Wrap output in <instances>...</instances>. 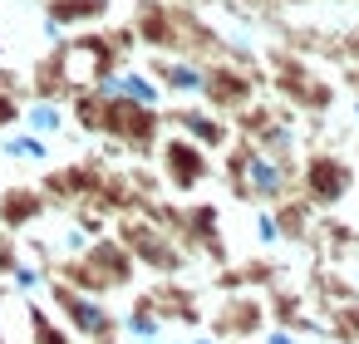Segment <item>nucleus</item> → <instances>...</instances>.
Returning a JSON list of instances; mask_svg holds the SVG:
<instances>
[{
    "mask_svg": "<svg viewBox=\"0 0 359 344\" xmlns=\"http://www.w3.org/2000/svg\"><path fill=\"white\" fill-rule=\"evenodd\" d=\"M20 123V99L15 94H0V133H11Z\"/></svg>",
    "mask_w": 359,
    "mask_h": 344,
    "instance_id": "5701e85b",
    "label": "nucleus"
},
{
    "mask_svg": "<svg viewBox=\"0 0 359 344\" xmlns=\"http://www.w3.org/2000/svg\"><path fill=\"white\" fill-rule=\"evenodd\" d=\"M45 212H50V202H45L40 187H11L6 197H0V231H25Z\"/></svg>",
    "mask_w": 359,
    "mask_h": 344,
    "instance_id": "2eb2a0df",
    "label": "nucleus"
},
{
    "mask_svg": "<svg viewBox=\"0 0 359 344\" xmlns=\"http://www.w3.org/2000/svg\"><path fill=\"white\" fill-rule=\"evenodd\" d=\"M0 158H15V163H50V138H35L30 128H15L0 138Z\"/></svg>",
    "mask_w": 359,
    "mask_h": 344,
    "instance_id": "aec40b11",
    "label": "nucleus"
},
{
    "mask_svg": "<svg viewBox=\"0 0 359 344\" xmlns=\"http://www.w3.org/2000/svg\"><path fill=\"white\" fill-rule=\"evenodd\" d=\"M271 216L280 226V241H310L315 236V207L305 197H280L271 202Z\"/></svg>",
    "mask_w": 359,
    "mask_h": 344,
    "instance_id": "f3484780",
    "label": "nucleus"
},
{
    "mask_svg": "<svg viewBox=\"0 0 359 344\" xmlns=\"http://www.w3.org/2000/svg\"><path fill=\"white\" fill-rule=\"evenodd\" d=\"M99 94H104V89H99ZM99 133H104V138H114L118 148H128V153L148 158L168 128H163V109L128 104V99H114V94H109V104H104V128H99Z\"/></svg>",
    "mask_w": 359,
    "mask_h": 344,
    "instance_id": "20e7f679",
    "label": "nucleus"
},
{
    "mask_svg": "<svg viewBox=\"0 0 359 344\" xmlns=\"http://www.w3.org/2000/svg\"><path fill=\"white\" fill-rule=\"evenodd\" d=\"M50 60H55L60 79L69 84V94L94 89L99 79H109V74L123 64V60H118V50L109 45V35H74V40H60Z\"/></svg>",
    "mask_w": 359,
    "mask_h": 344,
    "instance_id": "f03ea898",
    "label": "nucleus"
},
{
    "mask_svg": "<svg viewBox=\"0 0 359 344\" xmlns=\"http://www.w3.org/2000/svg\"><path fill=\"white\" fill-rule=\"evenodd\" d=\"M226 187L241 202L271 207V202L295 192V158H276V153H261L256 143L236 138L226 153Z\"/></svg>",
    "mask_w": 359,
    "mask_h": 344,
    "instance_id": "f257e3e1",
    "label": "nucleus"
},
{
    "mask_svg": "<svg viewBox=\"0 0 359 344\" xmlns=\"http://www.w3.org/2000/svg\"><path fill=\"white\" fill-rule=\"evenodd\" d=\"M158 163H163V182L172 187V192H197L207 177H212V153L207 148H197L192 138H182V133H172V138H158Z\"/></svg>",
    "mask_w": 359,
    "mask_h": 344,
    "instance_id": "0eeeda50",
    "label": "nucleus"
},
{
    "mask_svg": "<svg viewBox=\"0 0 359 344\" xmlns=\"http://www.w3.org/2000/svg\"><path fill=\"white\" fill-rule=\"evenodd\" d=\"M94 89H104V94H114V99H128V104H148V109H163V89H158V79L148 74V69H133V64H118L109 79H99Z\"/></svg>",
    "mask_w": 359,
    "mask_h": 344,
    "instance_id": "4468645a",
    "label": "nucleus"
},
{
    "mask_svg": "<svg viewBox=\"0 0 359 344\" xmlns=\"http://www.w3.org/2000/svg\"><path fill=\"white\" fill-rule=\"evenodd\" d=\"M163 128H177L182 138H192V143L207 148V153H226V148L236 143V128L226 123V113H212L207 104H202V109H182V104L172 99V109L163 113Z\"/></svg>",
    "mask_w": 359,
    "mask_h": 344,
    "instance_id": "9d476101",
    "label": "nucleus"
},
{
    "mask_svg": "<svg viewBox=\"0 0 359 344\" xmlns=\"http://www.w3.org/2000/svg\"><path fill=\"white\" fill-rule=\"evenodd\" d=\"M172 344H222L217 334H192V339H172Z\"/></svg>",
    "mask_w": 359,
    "mask_h": 344,
    "instance_id": "a878e982",
    "label": "nucleus"
},
{
    "mask_svg": "<svg viewBox=\"0 0 359 344\" xmlns=\"http://www.w3.org/2000/svg\"><path fill=\"white\" fill-rule=\"evenodd\" d=\"M334 344H344V339H334Z\"/></svg>",
    "mask_w": 359,
    "mask_h": 344,
    "instance_id": "c756f323",
    "label": "nucleus"
},
{
    "mask_svg": "<svg viewBox=\"0 0 359 344\" xmlns=\"http://www.w3.org/2000/svg\"><path fill=\"white\" fill-rule=\"evenodd\" d=\"M266 319H271V310H266L261 300L236 295V300H226V305H222V315H217V334L251 339V334H261V329H266Z\"/></svg>",
    "mask_w": 359,
    "mask_h": 344,
    "instance_id": "dca6fc26",
    "label": "nucleus"
},
{
    "mask_svg": "<svg viewBox=\"0 0 359 344\" xmlns=\"http://www.w3.org/2000/svg\"><path fill=\"white\" fill-rule=\"evenodd\" d=\"M256 241H261L266 251H276V246H280V226H276L271 207H256Z\"/></svg>",
    "mask_w": 359,
    "mask_h": 344,
    "instance_id": "4be33fe9",
    "label": "nucleus"
},
{
    "mask_svg": "<svg viewBox=\"0 0 359 344\" xmlns=\"http://www.w3.org/2000/svg\"><path fill=\"white\" fill-rule=\"evenodd\" d=\"M11 275V290L15 295H40V290H50V275H45V266H35V261H25V256H15V266L6 270Z\"/></svg>",
    "mask_w": 359,
    "mask_h": 344,
    "instance_id": "412c9836",
    "label": "nucleus"
},
{
    "mask_svg": "<svg viewBox=\"0 0 359 344\" xmlns=\"http://www.w3.org/2000/svg\"><path fill=\"white\" fill-rule=\"evenodd\" d=\"M148 74H153V79H158V89H163V94H172V99H202L207 64H202V60H187V55H158Z\"/></svg>",
    "mask_w": 359,
    "mask_h": 344,
    "instance_id": "9b49d317",
    "label": "nucleus"
},
{
    "mask_svg": "<svg viewBox=\"0 0 359 344\" xmlns=\"http://www.w3.org/2000/svg\"><path fill=\"white\" fill-rule=\"evenodd\" d=\"M118 241L128 246V256H133V261H143V266H153V270H163V275L182 270V251H177L172 231H163V226H158V221H148V216L123 221V226H118Z\"/></svg>",
    "mask_w": 359,
    "mask_h": 344,
    "instance_id": "1a4fd4ad",
    "label": "nucleus"
},
{
    "mask_svg": "<svg viewBox=\"0 0 359 344\" xmlns=\"http://www.w3.org/2000/svg\"><path fill=\"white\" fill-rule=\"evenodd\" d=\"M354 280H359V270H354Z\"/></svg>",
    "mask_w": 359,
    "mask_h": 344,
    "instance_id": "7c9ffc66",
    "label": "nucleus"
},
{
    "mask_svg": "<svg viewBox=\"0 0 359 344\" xmlns=\"http://www.w3.org/2000/svg\"><path fill=\"white\" fill-rule=\"evenodd\" d=\"M256 64L241 60H207V79H202V104L212 113H236L256 99Z\"/></svg>",
    "mask_w": 359,
    "mask_h": 344,
    "instance_id": "423d86ee",
    "label": "nucleus"
},
{
    "mask_svg": "<svg viewBox=\"0 0 359 344\" xmlns=\"http://www.w3.org/2000/svg\"><path fill=\"white\" fill-rule=\"evenodd\" d=\"M236 344H251V339H236Z\"/></svg>",
    "mask_w": 359,
    "mask_h": 344,
    "instance_id": "c85d7f7f",
    "label": "nucleus"
},
{
    "mask_svg": "<svg viewBox=\"0 0 359 344\" xmlns=\"http://www.w3.org/2000/svg\"><path fill=\"white\" fill-rule=\"evenodd\" d=\"M20 123H25L35 138H60L65 123H69V109H65L60 99H30V104H20Z\"/></svg>",
    "mask_w": 359,
    "mask_h": 344,
    "instance_id": "a211bd4d",
    "label": "nucleus"
},
{
    "mask_svg": "<svg viewBox=\"0 0 359 344\" xmlns=\"http://www.w3.org/2000/svg\"><path fill=\"white\" fill-rule=\"evenodd\" d=\"M295 187L300 197L315 207V212H334L349 192H354V167L339 158V153H310L300 167H295Z\"/></svg>",
    "mask_w": 359,
    "mask_h": 344,
    "instance_id": "39448f33",
    "label": "nucleus"
},
{
    "mask_svg": "<svg viewBox=\"0 0 359 344\" xmlns=\"http://www.w3.org/2000/svg\"><path fill=\"white\" fill-rule=\"evenodd\" d=\"M271 84H276V94L290 104V113H325V109L334 104V89H330L300 55H290V50H276V55H271Z\"/></svg>",
    "mask_w": 359,
    "mask_h": 344,
    "instance_id": "7ed1b4c3",
    "label": "nucleus"
},
{
    "mask_svg": "<svg viewBox=\"0 0 359 344\" xmlns=\"http://www.w3.org/2000/svg\"><path fill=\"white\" fill-rule=\"evenodd\" d=\"M354 128H359V94H354Z\"/></svg>",
    "mask_w": 359,
    "mask_h": 344,
    "instance_id": "cd10ccee",
    "label": "nucleus"
},
{
    "mask_svg": "<svg viewBox=\"0 0 359 344\" xmlns=\"http://www.w3.org/2000/svg\"><path fill=\"white\" fill-rule=\"evenodd\" d=\"M261 344H300V334L290 324H271V329H261Z\"/></svg>",
    "mask_w": 359,
    "mask_h": 344,
    "instance_id": "b1692460",
    "label": "nucleus"
},
{
    "mask_svg": "<svg viewBox=\"0 0 359 344\" xmlns=\"http://www.w3.org/2000/svg\"><path fill=\"white\" fill-rule=\"evenodd\" d=\"M50 295H55V305H60V315L69 319V329H74V334H84V339H94V344H104V339L118 329V319L109 315V305H104L99 295L74 290V285H65V280H50Z\"/></svg>",
    "mask_w": 359,
    "mask_h": 344,
    "instance_id": "6e6552de",
    "label": "nucleus"
},
{
    "mask_svg": "<svg viewBox=\"0 0 359 344\" xmlns=\"http://www.w3.org/2000/svg\"><path fill=\"white\" fill-rule=\"evenodd\" d=\"M128 30H133L138 45H148L158 55H172V6L168 0H138Z\"/></svg>",
    "mask_w": 359,
    "mask_h": 344,
    "instance_id": "ddd939ff",
    "label": "nucleus"
},
{
    "mask_svg": "<svg viewBox=\"0 0 359 344\" xmlns=\"http://www.w3.org/2000/svg\"><path fill=\"white\" fill-rule=\"evenodd\" d=\"M163 324H168V319L158 315L153 295H143V300H138V305H133V310L118 319V329H123L133 344H153V339H163Z\"/></svg>",
    "mask_w": 359,
    "mask_h": 344,
    "instance_id": "6ab92c4d",
    "label": "nucleus"
},
{
    "mask_svg": "<svg viewBox=\"0 0 359 344\" xmlns=\"http://www.w3.org/2000/svg\"><path fill=\"white\" fill-rule=\"evenodd\" d=\"M0 94H20V79L11 69H0Z\"/></svg>",
    "mask_w": 359,
    "mask_h": 344,
    "instance_id": "393cba45",
    "label": "nucleus"
},
{
    "mask_svg": "<svg viewBox=\"0 0 359 344\" xmlns=\"http://www.w3.org/2000/svg\"><path fill=\"white\" fill-rule=\"evenodd\" d=\"M168 6H187V11H202L207 0H168Z\"/></svg>",
    "mask_w": 359,
    "mask_h": 344,
    "instance_id": "bb28decb",
    "label": "nucleus"
},
{
    "mask_svg": "<svg viewBox=\"0 0 359 344\" xmlns=\"http://www.w3.org/2000/svg\"><path fill=\"white\" fill-rule=\"evenodd\" d=\"M104 15H109V0H45V35L60 45L65 30L99 25Z\"/></svg>",
    "mask_w": 359,
    "mask_h": 344,
    "instance_id": "f8f14e48",
    "label": "nucleus"
}]
</instances>
